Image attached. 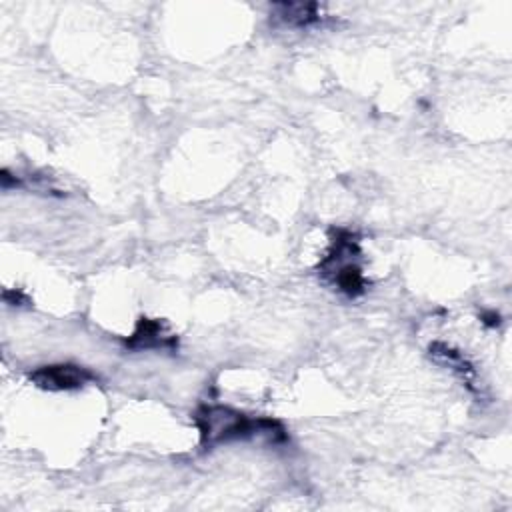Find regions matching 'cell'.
Instances as JSON below:
<instances>
[{
  "label": "cell",
  "mask_w": 512,
  "mask_h": 512,
  "mask_svg": "<svg viewBox=\"0 0 512 512\" xmlns=\"http://www.w3.org/2000/svg\"><path fill=\"white\" fill-rule=\"evenodd\" d=\"M360 236L350 228H334L330 232V246L318 262L320 276L348 298L366 292V278L362 272Z\"/></svg>",
  "instance_id": "obj_2"
},
{
  "label": "cell",
  "mask_w": 512,
  "mask_h": 512,
  "mask_svg": "<svg viewBox=\"0 0 512 512\" xmlns=\"http://www.w3.org/2000/svg\"><path fill=\"white\" fill-rule=\"evenodd\" d=\"M2 298H4V302L10 304V306H26V304L30 302L28 296L22 294V292H18V290H4V292H2Z\"/></svg>",
  "instance_id": "obj_7"
},
{
  "label": "cell",
  "mask_w": 512,
  "mask_h": 512,
  "mask_svg": "<svg viewBox=\"0 0 512 512\" xmlns=\"http://www.w3.org/2000/svg\"><path fill=\"white\" fill-rule=\"evenodd\" d=\"M480 318H482V322H484L486 326H492V328L500 324V314H498V312H494V310H490V312H484Z\"/></svg>",
  "instance_id": "obj_8"
},
{
  "label": "cell",
  "mask_w": 512,
  "mask_h": 512,
  "mask_svg": "<svg viewBox=\"0 0 512 512\" xmlns=\"http://www.w3.org/2000/svg\"><path fill=\"white\" fill-rule=\"evenodd\" d=\"M270 20L278 28L304 30L322 20V8L316 2H276L272 4Z\"/></svg>",
  "instance_id": "obj_5"
},
{
  "label": "cell",
  "mask_w": 512,
  "mask_h": 512,
  "mask_svg": "<svg viewBox=\"0 0 512 512\" xmlns=\"http://www.w3.org/2000/svg\"><path fill=\"white\" fill-rule=\"evenodd\" d=\"M126 348L134 352H176L178 350V336L170 330V326L160 318L140 316L132 334L126 338Z\"/></svg>",
  "instance_id": "obj_4"
},
{
  "label": "cell",
  "mask_w": 512,
  "mask_h": 512,
  "mask_svg": "<svg viewBox=\"0 0 512 512\" xmlns=\"http://www.w3.org/2000/svg\"><path fill=\"white\" fill-rule=\"evenodd\" d=\"M428 352H430V358H432L434 362H438V364H442V366L454 370V372L466 382V386H468L470 390H476V388H474L476 368H474V364H472L460 350H456L454 346H450V344H446V342H432L430 348H428Z\"/></svg>",
  "instance_id": "obj_6"
},
{
  "label": "cell",
  "mask_w": 512,
  "mask_h": 512,
  "mask_svg": "<svg viewBox=\"0 0 512 512\" xmlns=\"http://www.w3.org/2000/svg\"><path fill=\"white\" fill-rule=\"evenodd\" d=\"M202 448L240 440H264L268 444H286L288 432L282 422L270 416H250L222 404H202L192 416Z\"/></svg>",
  "instance_id": "obj_1"
},
{
  "label": "cell",
  "mask_w": 512,
  "mask_h": 512,
  "mask_svg": "<svg viewBox=\"0 0 512 512\" xmlns=\"http://www.w3.org/2000/svg\"><path fill=\"white\" fill-rule=\"evenodd\" d=\"M28 380L50 392H68L84 388L86 384L94 382L96 376L86 366L74 364V362H58V364H44L38 366L28 374Z\"/></svg>",
  "instance_id": "obj_3"
}]
</instances>
